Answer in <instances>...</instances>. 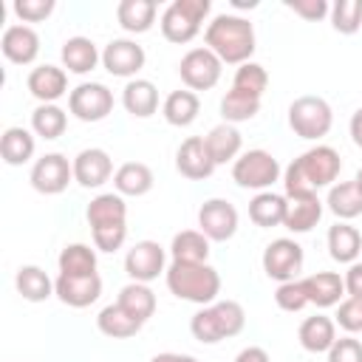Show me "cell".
Returning <instances> with one entry per match:
<instances>
[{"instance_id":"obj_15","label":"cell","mask_w":362,"mask_h":362,"mask_svg":"<svg viewBox=\"0 0 362 362\" xmlns=\"http://www.w3.org/2000/svg\"><path fill=\"white\" fill-rule=\"evenodd\" d=\"M54 294L71 308H88L102 294L99 274H59L54 280Z\"/></svg>"},{"instance_id":"obj_45","label":"cell","mask_w":362,"mask_h":362,"mask_svg":"<svg viewBox=\"0 0 362 362\" xmlns=\"http://www.w3.org/2000/svg\"><path fill=\"white\" fill-rule=\"evenodd\" d=\"M14 14L23 23H42L54 11V0H14Z\"/></svg>"},{"instance_id":"obj_2","label":"cell","mask_w":362,"mask_h":362,"mask_svg":"<svg viewBox=\"0 0 362 362\" xmlns=\"http://www.w3.org/2000/svg\"><path fill=\"white\" fill-rule=\"evenodd\" d=\"M206 48L226 65L252 62L255 54V28L240 14H218L204 31Z\"/></svg>"},{"instance_id":"obj_51","label":"cell","mask_w":362,"mask_h":362,"mask_svg":"<svg viewBox=\"0 0 362 362\" xmlns=\"http://www.w3.org/2000/svg\"><path fill=\"white\" fill-rule=\"evenodd\" d=\"M150 362H198V359L189 356V354H173V351H167V354H156Z\"/></svg>"},{"instance_id":"obj_10","label":"cell","mask_w":362,"mask_h":362,"mask_svg":"<svg viewBox=\"0 0 362 362\" xmlns=\"http://www.w3.org/2000/svg\"><path fill=\"white\" fill-rule=\"evenodd\" d=\"M28 181L42 195H59L74 181V161H68L62 153H45L34 161Z\"/></svg>"},{"instance_id":"obj_5","label":"cell","mask_w":362,"mask_h":362,"mask_svg":"<svg viewBox=\"0 0 362 362\" xmlns=\"http://www.w3.org/2000/svg\"><path fill=\"white\" fill-rule=\"evenodd\" d=\"M209 0H173L164 14H161V34L167 42L184 45L189 40H195V34L201 31L204 17L209 14Z\"/></svg>"},{"instance_id":"obj_43","label":"cell","mask_w":362,"mask_h":362,"mask_svg":"<svg viewBox=\"0 0 362 362\" xmlns=\"http://www.w3.org/2000/svg\"><path fill=\"white\" fill-rule=\"evenodd\" d=\"M274 303L283 308V311H303L308 305V297H305V288H303V280H288V283H280L277 291H274Z\"/></svg>"},{"instance_id":"obj_31","label":"cell","mask_w":362,"mask_h":362,"mask_svg":"<svg viewBox=\"0 0 362 362\" xmlns=\"http://www.w3.org/2000/svg\"><path fill=\"white\" fill-rule=\"evenodd\" d=\"M156 3L153 0H122L116 6V20L130 34H144L156 23Z\"/></svg>"},{"instance_id":"obj_21","label":"cell","mask_w":362,"mask_h":362,"mask_svg":"<svg viewBox=\"0 0 362 362\" xmlns=\"http://www.w3.org/2000/svg\"><path fill=\"white\" fill-rule=\"evenodd\" d=\"M303 288H305L308 303L317 305V308L339 305L342 297H345V280H342L337 272H317V274H308V277H303Z\"/></svg>"},{"instance_id":"obj_17","label":"cell","mask_w":362,"mask_h":362,"mask_svg":"<svg viewBox=\"0 0 362 362\" xmlns=\"http://www.w3.org/2000/svg\"><path fill=\"white\" fill-rule=\"evenodd\" d=\"M175 170L189 181H204L215 173V161L206 150L204 136H189L181 141V147L175 153Z\"/></svg>"},{"instance_id":"obj_7","label":"cell","mask_w":362,"mask_h":362,"mask_svg":"<svg viewBox=\"0 0 362 362\" xmlns=\"http://www.w3.org/2000/svg\"><path fill=\"white\" fill-rule=\"evenodd\" d=\"M280 178V161L269 150H246L232 164V181L243 189L266 192Z\"/></svg>"},{"instance_id":"obj_24","label":"cell","mask_w":362,"mask_h":362,"mask_svg":"<svg viewBox=\"0 0 362 362\" xmlns=\"http://www.w3.org/2000/svg\"><path fill=\"white\" fill-rule=\"evenodd\" d=\"M204 141H206V150H209L215 167H218V164H229V161L235 164L238 156H240V147H243V139H240L238 127L229 124V122L215 124V127L204 136Z\"/></svg>"},{"instance_id":"obj_32","label":"cell","mask_w":362,"mask_h":362,"mask_svg":"<svg viewBox=\"0 0 362 362\" xmlns=\"http://www.w3.org/2000/svg\"><path fill=\"white\" fill-rule=\"evenodd\" d=\"M198 110H201V102L195 90H173L161 105V116L173 127H189L198 119Z\"/></svg>"},{"instance_id":"obj_46","label":"cell","mask_w":362,"mask_h":362,"mask_svg":"<svg viewBox=\"0 0 362 362\" xmlns=\"http://www.w3.org/2000/svg\"><path fill=\"white\" fill-rule=\"evenodd\" d=\"M328 362H362V342L354 337H339L328 351Z\"/></svg>"},{"instance_id":"obj_52","label":"cell","mask_w":362,"mask_h":362,"mask_svg":"<svg viewBox=\"0 0 362 362\" xmlns=\"http://www.w3.org/2000/svg\"><path fill=\"white\" fill-rule=\"evenodd\" d=\"M354 181H356V187L362 189V167H359V173H356V178H354Z\"/></svg>"},{"instance_id":"obj_48","label":"cell","mask_w":362,"mask_h":362,"mask_svg":"<svg viewBox=\"0 0 362 362\" xmlns=\"http://www.w3.org/2000/svg\"><path fill=\"white\" fill-rule=\"evenodd\" d=\"M342 280H345V294L362 300V263H351Z\"/></svg>"},{"instance_id":"obj_41","label":"cell","mask_w":362,"mask_h":362,"mask_svg":"<svg viewBox=\"0 0 362 362\" xmlns=\"http://www.w3.org/2000/svg\"><path fill=\"white\" fill-rule=\"evenodd\" d=\"M232 88L260 99V96L266 93V88H269V74H266V68L257 65V62H243V65H238V71H235Z\"/></svg>"},{"instance_id":"obj_8","label":"cell","mask_w":362,"mask_h":362,"mask_svg":"<svg viewBox=\"0 0 362 362\" xmlns=\"http://www.w3.org/2000/svg\"><path fill=\"white\" fill-rule=\"evenodd\" d=\"M223 71V62L204 45V48H189L181 62H178V74L181 82L187 85V90H209L218 85Z\"/></svg>"},{"instance_id":"obj_9","label":"cell","mask_w":362,"mask_h":362,"mask_svg":"<svg viewBox=\"0 0 362 362\" xmlns=\"http://www.w3.org/2000/svg\"><path fill=\"white\" fill-rule=\"evenodd\" d=\"M68 110L79 122H102L113 113V93L102 82H82L68 93Z\"/></svg>"},{"instance_id":"obj_35","label":"cell","mask_w":362,"mask_h":362,"mask_svg":"<svg viewBox=\"0 0 362 362\" xmlns=\"http://www.w3.org/2000/svg\"><path fill=\"white\" fill-rule=\"evenodd\" d=\"M130 317H136L139 322H147L153 314H156V294L150 291V286L147 283H127V286H122V291H119V300H116Z\"/></svg>"},{"instance_id":"obj_33","label":"cell","mask_w":362,"mask_h":362,"mask_svg":"<svg viewBox=\"0 0 362 362\" xmlns=\"http://www.w3.org/2000/svg\"><path fill=\"white\" fill-rule=\"evenodd\" d=\"M170 255L178 263H206L209 257V238L201 229H184L173 238Z\"/></svg>"},{"instance_id":"obj_13","label":"cell","mask_w":362,"mask_h":362,"mask_svg":"<svg viewBox=\"0 0 362 362\" xmlns=\"http://www.w3.org/2000/svg\"><path fill=\"white\" fill-rule=\"evenodd\" d=\"M198 226L209 240L223 243L238 232V209L223 198H209L198 209Z\"/></svg>"},{"instance_id":"obj_1","label":"cell","mask_w":362,"mask_h":362,"mask_svg":"<svg viewBox=\"0 0 362 362\" xmlns=\"http://www.w3.org/2000/svg\"><path fill=\"white\" fill-rule=\"evenodd\" d=\"M342 170V158L334 147L317 144L305 150L300 158H294L286 167L283 184H286V198H300V195H317L322 187H331Z\"/></svg>"},{"instance_id":"obj_16","label":"cell","mask_w":362,"mask_h":362,"mask_svg":"<svg viewBox=\"0 0 362 362\" xmlns=\"http://www.w3.org/2000/svg\"><path fill=\"white\" fill-rule=\"evenodd\" d=\"M113 175V161L102 147H85L74 156V181L85 189H99Z\"/></svg>"},{"instance_id":"obj_37","label":"cell","mask_w":362,"mask_h":362,"mask_svg":"<svg viewBox=\"0 0 362 362\" xmlns=\"http://www.w3.org/2000/svg\"><path fill=\"white\" fill-rule=\"evenodd\" d=\"M328 209L339 218V221H351L362 215V189L356 187V181H342L334 184L328 189Z\"/></svg>"},{"instance_id":"obj_3","label":"cell","mask_w":362,"mask_h":362,"mask_svg":"<svg viewBox=\"0 0 362 362\" xmlns=\"http://www.w3.org/2000/svg\"><path fill=\"white\" fill-rule=\"evenodd\" d=\"M170 294L195 305H212L221 294V274L209 263H178L173 260L164 272Z\"/></svg>"},{"instance_id":"obj_12","label":"cell","mask_w":362,"mask_h":362,"mask_svg":"<svg viewBox=\"0 0 362 362\" xmlns=\"http://www.w3.org/2000/svg\"><path fill=\"white\" fill-rule=\"evenodd\" d=\"M164 263H167V255H164V246L158 240H139L124 255V272L133 283L156 280L158 274L167 272Z\"/></svg>"},{"instance_id":"obj_18","label":"cell","mask_w":362,"mask_h":362,"mask_svg":"<svg viewBox=\"0 0 362 362\" xmlns=\"http://www.w3.org/2000/svg\"><path fill=\"white\" fill-rule=\"evenodd\" d=\"M0 48H3V57L14 65H31L40 54V34L31 28V25H8L0 37Z\"/></svg>"},{"instance_id":"obj_27","label":"cell","mask_w":362,"mask_h":362,"mask_svg":"<svg viewBox=\"0 0 362 362\" xmlns=\"http://www.w3.org/2000/svg\"><path fill=\"white\" fill-rule=\"evenodd\" d=\"M286 206H288V198L286 195H277V192H257L252 201H249V218L255 226L260 229H272V226H283L286 221Z\"/></svg>"},{"instance_id":"obj_49","label":"cell","mask_w":362,"mask_h":362,"mask_svg":"<svg viewBox=\"0 0 362 362\" xmlns=\"http://www.w3.org/2000/svg\"><path fill=\"white\" fill-rule=\"evenodd\" d=\"M235 362H272V359H269V354H266L263 348L249 345V348H243V351L235 356Z\"/></svg>"},{"instance_id":"obj_50","label":"cell","mask_w":362,"mask_h":362,"mask_svg":"<svg viewBox=\"0 0 362 362\" xmlns=\"http://www.w3.org/2000/svg\"><path fill=\"white\" fill-rule=\"evenodd\" d=\"M351 139H354V144L356 147H362V107L359 110H354V116H351Z\"/></svg>"},{"instance_id":"obj_38","label":"cell","mask_w":362,"mask_h":362,"mask_svg":"<svg viewBox=\"0 0 362 362\" xmlns=\"http://www.w3.org/2000/svg\"><path fill=\"white\" fill-rule=\"evenodd\" d=\"M68 127V113L59 107V105H37L34 113H31V130L45 139V141H54L65 133Z\"/></svg>"},{"instance_id":"obj_4","label":"cell","mask_w":362,"mask_h":362,"mask_svg":"<svg viewBox=\"0 0 362 362\" xmlns=\"http://www.w3.org/2000/svg\"><path fill=\"white\" fill-rule=\"evenodd\" d=\"M246 325V311L240 303L235 300H221L212 305H204L198 314H192L189 320V331L198 342L204 345H215L221 339L238 337Z\"/></svg>"},{"instance_id":"obj_20","label":"cell","mask_w":362,"mask_h":362,"mask_svg":"<svg viewBox=\"0 0 362 362\" xmlns=\"http://www.w3.org/2000/svg\"><path fill=\"white\" fill-rule=\"evenodd\" d=\"M25 85L31 96L40 99V105H57V99L68 93V74L65 68H57V65H37L28 74Z\"/></svg>"},{"instance_id":"obj_34","label":"cell","mask_w":362,"mask_h":362,"mask_svg":"<svg viewBox=\"0 0 362 362\" xmlns=\"http://www.w3.org/2000/svg\"><path fill=\"white\" fill-rule=\"evenodd\" d=\"M34 136L25 127H6L3 139H0V156L8 167H20L25 161H31L34 156Z\"/></svg>"},{"instance_id":"obj_25","label":"cell","mask_w":362,"mask_h":362,"mask_svg":"<svg viewBox=\"0 0 362 362\" xmlns=\"http://www.w3.org/2000/svg\"><path fill=\"white\" fill-rule=\"evenodd\" d=\"M320 218H322V201L317 195H300V198H288L283 226L294 235H303L311 232L320 223Z\"/></svg>"},{"instance_id":"obj_19","label":"cell","mask_w":362,"mask_h":362,"mask_svg":"<svg viewBox=\"0 0 362 362\" xmlns=\"http://www.w3.org/2000/svg\"><path fill=\"white\" fill-rule=\"evenodd\" d=\"M85 218L90 223V232L96 229H107V226H127V204L124 195L119 192H99L96 198H90Z\"/></svg>"},{"instance_id":"obj_40","label":"cell","mask_w":362,"mask_h":362,"mask_svg":"<svg viewBox=\"0 0 362 362\" xmlns=\"http://www.w3.org/2000/svg\"><path fill=\"white\" fill-rule=\"evenodd\" d=\"M59 274H96V249L88 243H68L59 257Z\"/></svg>"},{"instance_id":"obj_47","label":"cell","mask_w":362,"mask_h":362,"mask_svg":"<svg viewBox=\"0 0 362 362\" xmlns=\"http://www.w3.org/2000/svg\"><path fill=\"white\" fill-rule=\"evenodd\" d=\"M294 14H300L303 20H308V23H317V20H322L325 14H331V6L325 3V0H288L286 3Z\"/></svg>"},{"instance_id":"obj_6","label":"cell","mask_w":362,"mask_h":362,"mask_svg":"<svg viewBox=\"0 0 362 362\" xmlns=\"http://www.w3.org/2000/svg\"><path fill=\"white\" fill-rule=\"evenodd\" d=\"M334 124L331 105L322 96H297L288 105V127L305 141H320Z\"/></svg>"},{"instance_id":"obj_29","label":"cell","mask_w":362,"mask_h":362,"mask_svg":"<svg viewBox=\"0 0 362 362\" xmlns=\"http://www.w3.org/2000/svg\"><path fill=\"white\" fill-rule=\"evenodd\" d=\"M362 252V235L356 232V226L345 223V221H337L331 229H328V255L337 260V263H356Z\"/></svg>"},{"instance_id":"obj_39","label":"cell","mask_w":362,"mask_h":362,"mask_svg":"<svg viewBox=\"0 0 362 362\" xmlns=\"http://www.w3.org/2000/svg\"><path fill=\"white\" fill-rule=\"evenodd\" d=\"M257 110H260V99L257 96H249L243 90H235V88H229L223 93V99H221V116L229 124L249 122V119L257 116Z\"/></svg>"},{"instance_id":"obj_23","label":"cell","mask_w":362,"mask_h":362,"mask_svg":"<svg viewBox=\"0 0 362 362\" xmlns=\"http://www.w3.org/2000/svg\"><path fill=\"white\" fill-rule=\"evenodd\" d=\"M59 57H62V68H68V71L76 74V76L90 74V71L102 62V54H99L96 42L88 40V37H68V40L62 42Z\"/></svg>"},{"instance_id":"obj_42","label":"cell","mask_w":362,"mask_h":362,"mask_svg":"<svg viewBox=\"0 0 362 362\" xmlns=\"http://www.w3.org/2000/svg\"><path fill=\"white\" fill-rule=\"evenodd\" d=\"M331 25L339 34H356L362 28V0H337L331 6Z\"/></svg>"},{"instance_id":"obj_36","label":"cell","mask_w":362,"mask_h":362,"mask_svg":"<svg viewBox=\"0 0 362 362\" xmlns=\"http://www.w3.org/2000/svg\"><path fill=\"white\" fill-rule=\"evenodd\" d=\"M14 286H17L20 297L28 300V303H42L54 294V280L40 266H20L17 277H14Z\"/></svg>"},{"instance_id":"obj_44","label":"cell","mask_w":362,"mask_h":362,"mask_svg":"<svg viewBox=\"0 0 362 362\" xmlns=\"http://www.w3.org/2000/svg\"><path fill=\"white\" fill-rule=\"evenodd\" d=\"M342 331L348 334H359L362 331V300L356 297H345L337 308V320H334Z\"/></svg>"},{"instance_id":"obj_26","label":"cell","mask_w":362,"mask_h":362,"mask_svg":"<svg viewBox=\"0 0 362 362\" xmlns=\"http://www.w3.org/2000/svg\"><path fill=\"white\" fill-rule=\"evenodd\" d=\"M122 105L130 116L147 119L158 110V88L150 79H130L122 90Z\"/></svg>"},{"instance_id":"obj_22","label":"cell","mask_w":362,"mask_h":362,"mask_svg":"<svg viewBox=\"0 0 362 362\" xmlns=\"http://www.w3.org/2000/svg\"><path fill=\"white\" fill-rule=\"evenodd\" d=\"M297 339L308 354H328L331 345L337 342V322L325 314L305 317L297 328Z\"/></svg>"},{"instance_id":"obj_28","label":"cell","mask_w":362,"mask_h":362,"mask_svg":"<svg viewBox=\"0 0 362 362\" xmlns=\"http://www.w3.org/2000/svg\"><path fill=\"white\" fill-rule=\"evenodd\" d=\"M153 170L141 161H124L116 173H113V187L119 195H130V198H139V195H147L153 189Z\"/></svg>"},{"instance_id":"obj_11","label":"cell","mask_w":362,"mask_h":362,"mask_svg":"<svg viewBox=\"0 0 362 362\" xmlns=\"http://www.w3.org/2000/svg\"><path fill=\"white\" fill-rule=\"evenodd\" d=\"M303 269V246L291 238H277L263 249V272L277 283L297 280Z\"/></svg>"},{"instance_id":"obj_14","label":"cell","mask_w":362,"mask_h":362,"mask_svg":"<svg viewBox=\"0 0 362 362\" xmlns=\"http://www.w3.org/2000/svg\"><path fill=\"white\" fill-rule=\"evenodd\" d=\"M102 65L110 76H122V79H133L141 68H144V48L136 40H110L102 51Z\"/></svg>"},{"instance_id":"obj_30","label":"cell","mask_w":362,"mask_h":362,"mask_svg":"<svg viewBox=\"0 0 362 362\" xmlns=\"http://www.w3.org/2000/svg\"><path fill=\"white\" fill-rule=\"evenodd\" d=\"M144 322H139L136 317H130L119 303H110L105 305L99 314H96V328L110 337V339H127V337H136L141 331Z\"/></svg>"}]
</instances>
